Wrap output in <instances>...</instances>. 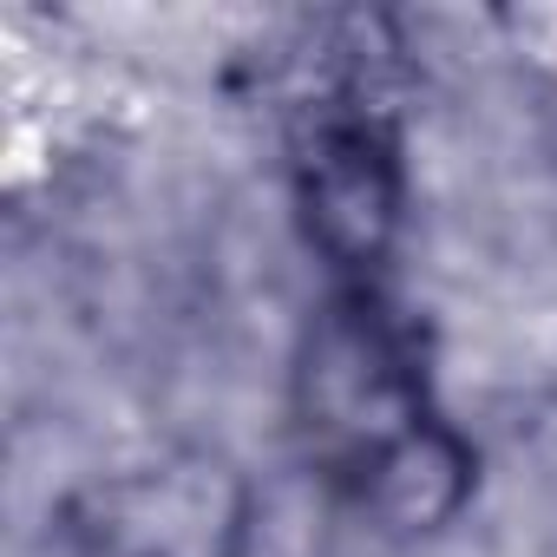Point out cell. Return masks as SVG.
<instances>
[{
	"mask_svg": "<svg viewBox=\"0 0 557 557\" xmlns=\"http://www.w3.org/2000/svg\"><path fill=\"white\" fill-rule=\"evenodd\" d=\"M296 426L309 459L394 531H433L472 485V453L433 413L420 329L374 289H342L302 335Z\"/></svg>",
	"mask_w": 557,
	"mask_h": 557,
	"instance_id": "cell-1",
	"label": "cell"
},
{
	"mask_svg": "<svg viewBox=\"0 0 557 557\" xmlns=\"http://www.w3.org/2000/svg\"><path fill=\"white\" fill-rule=\"evenodd\" d=\"M368 27H355L348 47L315 53V92L296 106V210L309 243L348 289L387 262L400 230V138H394V99L381 86V53L361 47Z\"/></svg>",
	"mask_w": 557,
	"mask_h": 557,
	"instance_id": "cell-2",
	"label": "cell"
},
{
	"mask_svg": "<svg viewBox=\"0 0 557 557\" xmlns=\"http://www.w3.org/2000/svg\"><path fill=\"white\" fill-rule=\"evenodd\" d=\"M249 492L216 453H171L73 505V557H236Z\"/></svg>",
	"mask_w": 557,
	"mask_h": 557,
	"instance_id": "cell-3",
	"label": "cell"
}]
</instances>
